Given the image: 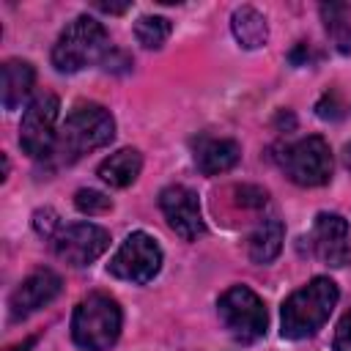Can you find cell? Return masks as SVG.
I'll use <instances>...</instances> for the list:
<instances>
[{"instance_id":"cell-1","label":"cell","mask_w":351,"mask_h":351,"mask_svg":"<svg viewBox=\"0 0 351 351\" xmlns=\"http://www.w3.org/2000/svg\"><path fill=\"white\" fill-rule=\"evenodd\" d=\"M112 137H115V121L110 110H104L96 101H80L66 115L52 154L58 156L60 165H71L88 151L107 145Z\"/></svg>"},{"instance_id":"cell-2","label":"cell","mask_w":351,"mask_h":351,"mask_svg":"<svg viewBox=\"0 0 351 351\" xmlns=\"http://www.w3.org/2000/svg\"><path fill=\"white\" fill-rule=\"evenodd\" d=\"M337 285L329 277H313L307 285L293 291L282 302V315H280V332L288 340H302L315 335L326 318L332 315L337 304Z\"/></svg>"},{"instance_id":"cell-3","label":"cell","mask_w":351,"mask_h":351,"mask_svg":"<svg viewBox=\"0 0 351 351\" xmlns=\"http://www.w3.org/2000/svg\"><path fill=\"white\" fill-rule=\"evenodd\" d=\"M107 49H110V36L104 25L82 14L74 22H69L66 30L58 36L52 47V66L60 74H74V71H82L85 66L104 60Z\"/></svg>"},{"instance_id":"cell-4","label":"cell","mask_w":351,"mask_h":351,"mask_svg":"<svg viewBox=\"0 0 351 351\" xmlns=\"http://www.w3.org/2000/svg\"><path fill=\"white\" fill-rule=\"evenodd\" d=\"M123 313L118 302L110 293H88L77 307L71 318V337L85 351H110L121 335Z\"/></svg>"},{"instance_id":"cell-5","label":"cell","mask_w":351,"mask_h":351,"mask_svg":"<svg viewBox=\"0 0 351 351\" xmlns=\"http://www.w3.org/2000/svg\"><path fill=\"white\" fill-rule=\"evenodd\" d=\"M274 159L282 173L299 186H324L332 178V151L318 134L282 145Z\"/></svg>"},{"instance_id":"cell-6","label":"cell","mask_w":351,"mask_h":351,"mask_svg":"<svg viewBox=\"0 0 351 351\" xmlns=\"http://www.w3.org/2000/svg\"><path fill=\"white\" fill-rule=\"evenodd\" d=\"M217 313L236 343H255L266 335V324H269L266 307L258 299V293L250 291L247 285L228 288L217 302Z\"/></svg>"},{"instance_id":"cell-7","label":"cell","mask_w":351,"mask_h":351,"mask_svg":"<svg viewBox=\"0 0 351 351\" xmlns=\"http://www.w3.org/2000/svg\"><path fill=\"white\" fill-rule=\"evenodd\" d=\"M58 96L44 90L38 93L22 112V123H19V145L27 156L41 159L49 156L55 151L58 143Z\"/></svg>"},{"instance_id":"cell-8","label":"cell","mask_w":351,"mask_h":351,"mask_svg":"<svg viewBox=\"0 0 351 351\" xmlns=\"http://www.w3.org/2000/svg\"><path fill=\"white\" fill-rule=\"evenodd\" d=\"M159 269H162V250L143 230L129 233L123 239V244L118 247V252L107 263V271L112 277L126 280V282H137V285L151 282L159 274Z\"/></svg>"},{"instance_id":"cell-9","label":"cell","mask_w":351,"mask_h":351,"mask_svg":"<svg viewBox=\"0 0 351 351\" xmlns=\"http://www.w3.org/2000/svg\"><path fill=\"white\" fill-rule=\"evenodd\" d=\"M52 247L63 263L88 266L110 247V233L93 222H74L58 230V236L52 239Z\"/></svg>"},{"instance_id":"cell-10","label":"cell","mask_w":351,"mask_h":351,"mask_svg":"<svg viewBox=\"0 0 351 351\" xmlns=\"http://www.w3.org/2000/svg\"><path fill=\"white\" fill-rule=\"evenodd\" d=\"M159 208H162L170 230L178 233L184 241H195L197 236L206 233V222L200 217L197 195L189 186H181V184L165 186L159 192Z\"/></svg>"},{"instance_id":"cell-11","label":"cell","mask_w":351,"mask_h":351,"mask_svg":"<svg viewBox=\"0 0 351 351\" xmlns=\"http://www.w3.org/2000/svg\"><path fill=\"white\" fill-rule=\"evenodd\" d=\"M310 244L313 252L321 263L326 266H346L351 263V244H348V222L340 214H329L321 211L313 222V233H310Z\"/></svg>"},{"instance_id":"cell-12","label":"cell","mask_w":351,"mask_h":351,"mask_svg":"<svg viewBox=\"0 0 351 351\" xmlns=\"http://www.w3.org/2000/svg\"><path fill=\"white\" fill-rule=\"evenodd\" d=\"M60 277L52 269H36L33 274H27L16 291L8 299V313L11 321H25L27 315L38 313L41 307H47L58 293H60Z\"/></svg>"},{"instance_id":"cell-13","label":"cell","mask_w":351,"mask_h":351,"mask_svg":"<svg viewBox=\"0 0 351 351\" xmlns=\"http://www.w3.org/2000/svg\"><path fill=\"white\" fill-rule=\"evenodd\" d=\"M192 156H195V165L203 176H219L241 159V148H239L236 140L203 134V137L195 140V154Z\"/></svg>"},{"instance_id":"cell-14","label":"cell","mask_w":351,"mask_h":351,"mask_svg":"<svg viewBox=\"0 0 351 351\" xmlns=\"http://www.w3.org/2000/svg\"><path fill=\"white\" fill-rule=\"evenodd\" d=\"M36 82V69L27 60H5L3 63V80H0V96L5 110H19Z\"/></svg>"},{"instance_id":"cell-15","label":"cell","mask_w":351,"mask_h":351,"mask_svg":"<svg viewBox=\"0 0 351 351\" xmlns=\"http://www.w3.org/2000/svg\"><path fill=\"white\" fill-rule=\"evenodd\" d=\"M140 170H143V156H140V151H137V148H121V151L110 154V156L99 165L96 173H99V178H101L104 184H110V186H115V189H123V186H129V184L137 181Z\"/></svg>"},{"instance_id":"cell-16","label":"cell","mask_w":351,"mask_h":351,"mask_svg":"<svg viewBox=\"0 0 351 351\" xmlns=\"http://www.w3.org/2000/svg\"><path fill=\"white\" fill-rule=\"evenodd\" d=\"M230 30L239 41V47L244 49H261L269 38V25H266V16L252 8V5H239L230 16Z\"/></svg>"},{"instance_id":"cell-17","label":"cell","mask_w":351,"mask_h":351,"mask_svg":"<svg viewBox=\"0 0 351 351\" xmlns=\"http://www.w3.org/2000/svg\"><path fill=\"white\" fill-rule=\"evenodd\" d=\"M282 241H285V228L280 219H263L255 233L250 236L247 241V252H250V261L252 263H271L280 250H282Z\"/></svg>"},{"instance_id":"cell-18","label":"cell","mask_w":351,"mask_h":351,"mask_svg":"<svg viewBox=\"0 0 351 351\" xmlns=\"http://www.w3.org/2000/svg\"><path fill=\"white\" fill-rule=\"evenodd\" d=\"M170 30H173V25L165 16H140L134 22V38L145 49H159L170 38Z\"/></svg>"},{"instance_id":"cell-19","label":"cell","mask_w":351,"mask_h":351,"mask_svg":"<svg viewBox=\"0 0 351 351\" xmlns=\"http://www.w3.org/2000/svg\"><path fill=\"white\" fill-rule=\"evenodd\" d=\"M324 11V19H326V30H329V36H332V44L337 47V52H343V55H351V25L346 22V19H337L335 14L340 11V5H324L321 8Z\"/></svg>"},{"instance_id":"cell-20","label":"cell","mask_w":351,"mask_h":351,"mask_svg":"<svg viewBox=\"0 0 351 351\" xmlns=\"http://www.w3.org/2000/svg\"><path fill=\"white\" fill-rule=\"evenodd\" d=\"M74 206L82 211V214H107L112 208V200L104 195V192H96V189H77L74 195Z\"/></svg>"},{"instance_id":"cell-21","label":"cell","mask_w":351,"mask_h":351,"mask_svg":"<svg viewBox=\"0 0 351 351\" xmlns=\"http://www.w3.org/2000/svg\"><path fill=\"white\" fill-rule=\"evenodd\" d=\"M33 228H36L41 236H47V239H55L58 230H60V219H58V214H55L52 208H38V211L33 214Z\"/></svg>"},{"instance_id":"cell-22","label":"cell","mask_w":351,"mask_h":351,"mask_svg":"<svg viewBox=\"0 0 351 351\" xmlns=\"http://www.w3.org/2000/svg\"><path fill=\"white\" fill-rule=\"evenodd\" d=\"M335 351H351V310L337 321V329H335Z\"/></svg>"},{"instance_id":"cell-23","label":"cell","mask_w":351,"mask_h":351,"mask_svg":"<svg viewBox=\"0 0 351 351\" xmlns=\"http://www.w3.org/2000/svg\"><path fill=\"white\" fill-rule=\"evenodd\" d=\"M315 110H318V115H321V118H329V121H337V118H343V110H340V104H337V101H335V96H329V93H326V96L318 101V107H315Z\"/></svg>"},{"instance_id":"cell-24","label":"cell","mask_w":351,"mask_h":351,"mask_svg":"<svg viewBox=\"0 0 351 351\" xmlns=\"http://www.w3.org/2000/svg\"><path fill=\"white\" fill-rule=\"evenodd\" d=\"M96 8L104 11V14H123L129 5H107V3H96Z\"/></svg>"},{"instance_id":"cell-25","label":"cell","mask_w":351,"mask_h":351,"mask_svg":"<svg viewBox=\"0 0 351 351\" xmlns=\"http://www.w3.org/2000/svg\"><path fill=\"white\" fill-rule=\"evenodd\" d=\"M346 165H348V167H351V143H348V145H346Z\"/></svg>"}]
</instances>
